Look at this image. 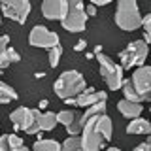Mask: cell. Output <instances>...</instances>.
I'll use <instances>...</instances> for the list:
<instances>
[{
    "label": "cell",
    "instance_id": "cell-1",
    "mask_svg": "<svg viewBox=\"0 0 151 151\" xmlns=\"http://www.w3.org/2000/svg\"><path fill=\"white\" fill-rule=\"evenodd\" d=\"M113 136V125L108 113L93 117L81 130V145L85 151H100L106 142H110Z\"/></svg>",
    "mask_w": 151,
    "mask_h": 151
},
{
    "label": "cell",
    "instance_id": "cell-2",
    "mask_svg": "<svg viewBox=\"0 0 151 151\" xmlns=\"http://www.w3.org/2000/svg\"><path fill=\"white\" fill-rule=\"evenodd\" d=\"M87 89V83H85V78L78 70H66L57 78V81L53 85L55 94L60 98V100H66V98H76L79 93H83Z\"/></svg>",
    "mask_w": 151,
    "mask_h": 151
},
{
    "label": "cell",
    "instance_id": "cell-3",
    "mask_svg": "<svg viewBox=\"0 0 151 151\" xmlns=\"http://www.w3.org/2000/svg\"><path fill=\"white\" fill-rule=\"evenodd\" d=\"M115 25L127 32H132L142 27V13L138 8V0H117Z\"/></svg>",
    "mask_w": 151,
    "mask_h": 151
},
{
    "label": "cell",
    "instance_id": "cell-4",
    "mask_svg": "<svg viewBox=\"0 0 151 151\" xmlns=\"http://www.w3.org/2000/svg\"><path fill=\"white\" fill-rule=\"evenodd\" d=\"M40 117L42 111L38 108H15L12 113H9V121H12V127L17 130H23L27 134L34 136L38 132H42L40 129Z\"/></svg>",
    "mask_w": 151,
    "mask_h": 151
},
{
    "label": "cell",
    "instance_id": "cell-5",
    "mask_svg": "<svg viewBox=\"0 0 151 151\" xmlns=\"http://www.w3.org/2000/svg\"><path fill=\"white\" fill-rule=\"evenodd\" d=\"M94 59L100 64V76L106 81L108 89L110 91H117V89L123 87V81H125V76H123V68L121 64H117L115 60H111L108 55H104L102 51L94 55Z\"/></svg>",
    "mask_w": 151,
    "mask_h": 151
},
{
    "label": "cell",
    "instance_id": "cell-6",
    "mask_svg": "<svg viewBox=\"0 0 151 151\" xmlns=\"http://www.w3.org/2000/svg\"><path fill=\"white\" fill-rule=\"evenodd\" d=\"M147 55H149V47L144 40L130 42V44L119 53L121 68L123 70H134V68H138V66H144Z\"/></svg>",
    "mask_w": 151,
    "mask_h": 151
},
{
    "label": "cell",
    "instance_id": "cell-7",
    "mask_svg": "<svg viewBox=\"0 0 151 151\" xmlns=\"http://www.w3.org/2000/svg\"><path fill=\"white\" fill-rule=\"evenodd\" d=\"M87 12H85V4L83 0H68V9H66V15L64 19L60 21V25H63L64 30L72 32H81L85 30V25H87Z\"/></svg>",
    "mask_w": 151,
    "mask_h": 151
},
{
    "label": "cell",
    "instance_id": "cell-8",
    "mask_svg": "<svg viewBox=\"0 0 151 151\" xmlns=\"http://www.w3.org/2000/svg\"><path fill=\"white\" fill-rule=\"evenodd\" d=\"M30 0H0V12L9 21H15L19 25H25L28 13H30Z\"/></svg>",
    "mask_w": 151,
    "mask_h": 151
},
{
    "label": "cell",
    "instance_id": "cell-9",
    "mask_svg": "<svg viewBox=\"0 0 151 151\" xmlns=\"http://www.w3.org/2000/svg\"><path fill=\"white\" fill-rule=\"evenodd\" d=\"M28 44L34 45V47H40V49H53L55 45H60V40H59V34L53 30H49L47 27H42V25H36L34 28L30 30L28 34Z\"/></svg>",
    "mask_w": 151,
    "mask_h": 151
},
{
    "label": "cell",
    "instance_id": "cell-10",
    "mask_svg": "<svg viewBox=\"0 0 151 151\" xmlns=\"http://www.w3.org/2000/svg\"><path fill=\"white\" fill-rule=\"evenodd\" d=\"M130 81L134 85V89L144 96L145 102L151 100V66H138V68L132 72Z\"/></svg>",
    "mask_w": 151,
    "mask_h": 151
},
{
    "label": "cell",
    "instance_id": "cell-11",
    "mask_svg": "<svg viewBox=\"0 0 151 151\" xmlns=\"http://www.w3.org/2000/svg\"><path fill=\"white\" fill-rule=\"evenodd\" d=\"M68 9V0H42V15L49 21H63Z\"/></svg>",
    "mask_w": 151,
    "mask_h": 151
},
{
    "label": "cell",
    "instance_id": "cell-12",
    "mask_svg": "<svg viewBox=\"0 0 151 151\" xmlns=\"http://www.w3.org/2000/svg\"><path fill=\"white\" fill-rule=\"evenodd\" d=\"M98 102H108L106 91H96V89L91 87V89H85L83 93H79L76 96V106H81V108H89Z\"/></svg>",
    "mask_w": 151,
    "mask_h": 151
},
{
    "label": "cell",
    "instance_id": "cell-13",
    "mask_svg": "<svg viewBox=\"0 0 151 151\" xmlns=\"http://www.w3.org/2000/svg\"><path fill=\"white\" fill-rule=\"evenodd\" d=\"M117 111H119L123 117H127V119H134V117H140L142 115L144 106H142L140 102H132V100L123 98V100L117 102Z\"/></svg>",
    "mask_w": 151,
    "mask_h": 151
},
{
    "label": "cell",
    "instance_id": "cell-14",
    "mask_svg": "<svg viewBox=\"0 0 151 151\" xmlns=\"http://www.w3.org/2000/svg\"><path fill=\"white\" fill-rule=\"evenodd\" d=\"M127 132L129 134H145L147 136L151 132V123L144 117H134L129 125H127Z\"/></svg>",
    "mask_w": 151,
    "mask_h": 151
},
{
    "label": "cell",
    "instance_id": "cell-15",
    "mask_svg": "<svg viewBox=\"0 0 151 151\" xmlns=\"http://www.w3.org/2000/svg\"><path fill=\"white\" fill-rule=\"evenodd\" d=\"M102 113H106V102H98V104H93V106L85 108V111L81 113V117H79V121H81V125L85 127L89 121L93 119V117L96 115H102Z\"/></svg>",
    "mask_w": 151,
    "mask_h": 151
},
{
    "label": "cell",
    "instance_id": "cell-16",
    "mask_svg": "<svg viewBox=\"0 0 151 151\" xmlns=\"http://www.w3.org/2000/svg\"><path fill=\"white\" fill-rule=\"evenodd\" d=\"M23 145V138L17 134H2L0 136V151H13Z\"/></svg>",
    "mask_w": 151,
    "mask_h": 151
},
{
    "label": "cell",
    "instance_id": "cell-17",
    "mask_svg": "<svg viewBox=\"0 0 151 151\" xmlns=\"http://www.w3.org/2000/svg\"><path fill=\"white\" fill-rule=\"evenodd\" d=\"M32 151H60V144L51 138H38L32 145Z\"/></svg>",
    "mask_w": 151,
    "mask_h": 151
},
{
    "label": "cell",
    "instance_id": "cell-18",
    "mask_svg": "<svg viewBox=\"0 0 151 151\" xmlns=\"http://www.w3.org/2000/svg\"><path fill=\"white\" fill-rule=\"evenodd\" d=\"M121 91H123V96L127 98V100H132V102H145L144 100V96H142V94L136 91L134 89V85H132V81L130 79H125V81H123V87H121Z\"/></svg>",
    "mask_w": 151,
    "mask_h": 151
},
{
    "label": "cell",
    "instance_id": "cell-19",
    "mask_svg": "<svg viewBox=\"0 0 151 151\" xmlns=\"http://www.w3.org/2000/svg\"><path fill=\"white\" fill-rule=\"evenodd\" d=\"M57 125H59V121H57V113L55 111H42V117H40V129H42V132L53 130Z\"/></svg>",
    "mask_w": 151,
    "mask_h": 151
},
{
    "label": "cell",
    "instance_id": "cell-20",
    "mask_svg": "<svg viewBox=\"0 0 151 151\" xmlns=\"http://www.w3.org/2000/svg\"><path fill=\"white\" fill-rule=\"evenodd\" d=\"M17 98H19V94L15 93V89L0 79V104H9V102L17 100Z\"/></svg>",
    "mask_w": 151,
    "mask_h": 151
},
{
    "label": "cell",
    "instance_id": "cell-21",
    "mask_svg": "<svg viewBox=\"0 0 151 151\" xmlns=\"http://www.w3.org/2000/svg\"><path fill=\"white\" fill-rule=\"evenodd\" d=\"M60 151H85L79 136H70L60 144Z\"/></svg>",
    "mask_w": 151,
    "mask_h": 151
},
{
    "label": "cell",
    "instance_id": "cell-22",
    "mask_svg": "<svg viewBox=\"0 0 151 151\" xmlns=\"http://www.w3.org/2000/svg\"><path fill=\"white\" fill-rule=\"evenodd\" d=\"M76 117H78V113H76L74 110H63V111L57 113V121H59L60 125H64V127H68Z\"/></svg>",
    "mask_w": 151,
    "mask_h": 151
},
{
    "label": "cell",
    "instance_id": "cell-23",
    "mask_svg": "<svg viewBox=\"0 0 151 151\" xmlns=\"http://www.w3.org/2000/svg\"><path fill=\"white\" fill-rule=\"evenodd\" d=\"M60 57H63V45H55L53 49H49V66L57 68L60 63Z\"/></svg>",
    "mask_w": 151,
    "mask_h": 151
},
{
    "label": "cell",
    "instance_id": "cell-24",
    "mask_svg": "<svg viewBox=\"0 0 151 151\" xmlns=\"http://www.w3.org/2000/svg\"><path fill=\"white\" fill-rule=\"evenodd\" d=\"M142 30H144V36H145V44H151V13L147 15H142Z\"/></svg>",
    "mask_w": 151,
    "mask_h": 151
},
{
    "label": "cell",
    "instance_id": "cell-25",
    "mask_svg": "<svg viewBox=\"0 0 151 151\" xmlns=\"http://www.w3.org/2000/svg\"><path fill=\"white\" fill-rule=\"evenodd\" d=\"M6 49H8V47H6ZM9 64H12V59H9L8 51H4V53L0 55V70H6Z\"/></svg>",
    "mask_w": 151,
    "mask_h": 151
},
{
    "label": "cell",
    "instance_id": "cell-26",
    "mask_svg": "<svg viewBox=\"0 0 151 151\" xmlns=\"http://www.w3.org/2000/svg\"><path fill=\"white\" fill-rule=\"evenodd\" d=\"M6 51H8L9 59H12V63H19V60H21V55H19L17 51L13 49V47H9V45H8V49H6Z\"/></svg>",
    "mask_w": 151,
    "mask_h": 151
},
{
    "label": "cell",
    "instance_id": "cell-27",
    "mask_svg": "<svg viewBox=\"0 0 151 151\" xmlns=\"http://www.w3.org/2000/svg\"><path fill=\"white\" fill-rule=\"evenodd\" d=\"M8 44H9V36H8V34H2V36H0V55L6 51Z\"/></svg>",
    "mask_w": 151,
    "mask_h": 151
},
{
    "label": "cell",
    "instance_id": "cell-28",
    "mask_svg": "<svg viewBox=\"0 0 151 151\" xmlns=\"http://www.w3.org/2000/svg\"><path fill=\"white\" fill-rule=\"evenodd\" d=\"M85 12H87L89 17H94L96 15V6H94V4H89V6H85Z\"/></svg>",
    "mask_w": 151,
    "mask_h": 151
},
{
    "label": "cell",
    "instance_id": "cell-29",
    "mask_svg": "<svg viewBox=\"0 0 151 151\" xmlns=\"http://www.w3.org/2000/svg\"><path fill=\"white\" fill-rule=\"evenodd\" d=\"M132 151H151V144H147V142H144V144H140V145H136Z\"/></svg>",
    "mask_w": 151,
    "mask_h": 151
},
{
    "label": "cell",
    "instance_id": "cell-30",
    "mask_svg": "<svg viewBox=\"0 0 151 151\" xmlns=\"http://www.w3.org/2000/svg\"><path fill=\"white\" fill-rule=\"evenodd\" d=\"M85 47H87V42H85V40H79L78 44L74 45V51H85Z\"/></svg>",
    "mask_w": 151,
    "mask_h": 151
},
{
    "label": "cell",
    "instance_id": "cell-31",
    "mask_svg": "<svg viewBox=\"0 0 151 151\" xmlns=\"http://www.w3.org/2000/svg\"><path fill=\"white\" fill-rule=\"evenodd\" d=\"M110 2H113V0H91V4H94V6H106V4H110Z\"/></svg>",
    "mask_w": 151,
    "mask_h": 151
},
{
    "label": "cell",
    "instance_id": "cell-32",
    "mask_svg": "<svg viewBox=\"0 0 151 151\" xmlns=\"http://www.w3.org/2000/svg\"><path fill=\"white\" fill-rule=\"evenodd\" d=\"M13 151H30V149H28V147H27V145H25V144H23V145H19V147H17V149H13Z\"/></svg>",
    "mask_w": 151,
    "mask_h": 151
},
{
    "label": "cell",
    "instance_id": "cell-33",
    "mask_svg": "<svg viewBox=\"0 0 151 151\" xmlns=\"http://www.w3.org/2000/svg\"><path fill=\"white\" fill-rule=\"evenodd\" d=\"M38 106H40L42 110H45V106H49V102H47V100H42L40 104H38Z\"/></svg>",
    "mask_w": 151,
    "mask_h": 151
},
{
    "label": "cell",
    "instance_id": "cell-34",
    "mask_svg": "<svg viewBox=\"0 0 151 151\" xmlns=\"http://www.w3.org/2000/svg\"><path fill=\"white\" fill-rule=\"evenodd\" d=\"M100 51H102V45H94V55L100 53Z\"/></svg>",
    "mask_w": 151,
    "mask_h": 151
},
{
    "label": "cell",
    "instance_id": "cell-35",
    "mask_svg": "<svg viewBox=\"0 0 151 151\" xmlns=\"http://www.w3.org/2000/svg\"><path fill=\"white\" fill-rule=\"evenodd\" d=\"M44 76H45V74H42V72H38V74L34 76V78H36V79H42V78H44Z\"/></svg>",
    "mask_w": 151,
    "mask_h": 151
},
{
    "label": "cell",
    "instance_id": "cell-36",
    "mask_svg": "<svg viewBox=\"0 0 151 151\" xmlns=\"http://www.w3.org/2000/svg\"><path fill=\"white\" fill-rule=\"evenodd\" d=\"M85 57H87V59L91 60V59H94V53H85Z\"/></svg>",
    "mask_w": 151,
    "mask_h": 151
},
{
    "label": "cell",
    "instance_id": "cell-37",
    "mask_svg": "<svg viewBox=\"0 0 151 151\" xmlns=\"http://www.w3.org/2000/svg\"><path fill=\"white\" fill-rule=\"evenodd\" d=\"M106 151H123V149H119V147H108Z\"/></svg>",
    "mask_w": 151,
    "mask_h": 151
},
{
    "label": "cell",
    "instance_id": "cell-38",
    "mask_svg": "<svg viewBox=\"0 0 151 151\" xmlns=\"http://www.w3.org/2000/svg\"><path fill=\"white\" fill-rule=\"evenodd\" d=\"M145 142H147V144H151V132L147 134V138H145Z\"/></svg>",
    "mask_w": 151,
    "mask_h": 151
},
{
    "label": "cell",
    "instance_id": "cell-39",
    "mask_svg": "<svg viewBox=\"0 0 151 151\" xmlns=\"http://www.w3.org/2000/svg\"><path fill=\"white\" fill-rule=\"evenodd\" d=\"M0 25H2V12H0Z\"/></svg>",
    "mask_w": 151,
    "mask_h": 151
},
{
    "label": "cell",
    "instance_id": "cell-40",
    "mask_svg": "<svg viewBox=\"0 0 151 151\" xmlns=\"http://www.w3.org/2000/svg\"><path fill=\"white\" fill-rule=\"evenodd\" d=\"M149 111H151V106H149Z\"/></svg>",
    "mask_w": 151,
    "mask_h": 151
}]
</instances>
